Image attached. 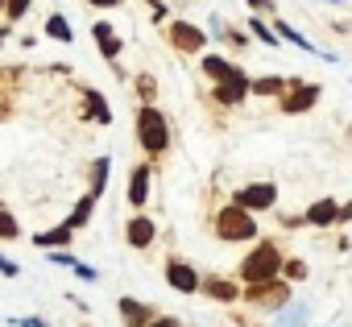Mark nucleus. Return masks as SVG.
I'll use <instances>...</instances> for the list:
<instances>
[{"mask_svg":"<svg viewBox=\"0 0 352 327\" xmlns=\"http://www.w3.org/2000/svg\"><path fill=\"white\" fill-rule=\"evenodd\" d=\"M133 128H137V145H141L149 157H162V153L170 149V120H166V112H162L157 104H141Z\"/></svg>","mask_w":352,"mask_h":327,"instance_id":"nucleus-1","label":"nucleus"},{"mask_svg":"<svg viewBox=\"0 0 352 327\" xmlns=\"http://www.w3.org/2000/svg\"><path fill=\"white\" fill-rule=\"evenodd\" d=\"M282 249H278V240H257L253 245V253L241 261V282L245 286H253V282H274V278H282Z\"/></svg>","mask_w":352,"mask_h":327,"instance_id":"nucleus-2","label":"nucleus"},{"mask_svg":"<svg viewBox=\"0 0 352 327\" xmlns=\"http://www.w3.org/2000/svg\"><path fill=\"white\" fill-rule=\"evenodd\" d=\"M257 216L253 212H245V207H236V203H228V207H220L216 212V236L220 240H257Z\"/></svg>","mask_w":352,"mask_h":327,"instance_id":"nucleus-3","label":"nucleus"},{"mask_svg":"<svg viewBox=\"0 0 352 327\" xmlns=\"http://www.w3.org/2000/svg\"><path fill=\"white\" fill-rule=\"evenodd\" d=\"M319 95H323V87H319V83L286 79V91L278 95V108H282L286 116H298V112H311V108L319 104Z\"/></svg>","mask_w":352,"mask_h":327,"instance_id":"nucleus-4","label":"nucleus"},{"mask_svg":"<svg viewBox=\"0 0 352 327\" xmlns=\"http://www.w3.org/2000/svg\"><path fill=\"white\" fill-rule=\"evenodd\" d=\"M241 298L249 302V306H261V311H282L286 302H290V282H253V286H245L241 290Z\"/></svg>","mask_w":352,"mask_h":327,"instance_id":"nucleus-5","label":"nucleus"},{"mask_svg":"<svg viewBox=\"0 0 352 327\" xmlns=\"http://www.w3.org/2000/svg\"><path fill=\"white\" fill-rule=\"evenodd\" d=\"M208 38H212V34H204V30L191 25V21H170V25H166V42L179 50V54H204V50H208Z\"/></svg>","mask_w":352,"mask_h":327,"instance_id":"nucleus-6","label":"nucleus"},{"mask_svg":"<svg viewBox=\"0 0 352 327\" xmlns=\"http://www.w3.org/2000/svg\"><path fill=\"white\" fill-rule=\"evenodd\" d=\"M232 203L245 207V212H274L278 207V183H249L241 191H232Z\"/></svg>","mask_w":352,"mask_h":327,"instance_id":"nucleus-7","label":"nucleus"},{"mask_svg":"<svg viewBox=\"0 0 352 327\" xmlns=\"http://www.w3.org/2000/svg\"><path fill=\"white\" fill-rule=\"evenodd\" d=\"M166 286L179 294H199V269L187 257H166Z\"/></svg>","mask_w":352,"mask_h":327,"instance_id":"nucleus-8","label":"nucleus"},{"mask_svg":"<svg viewBox=\"0 0 352 327\" xmlns=\"http://www.w3.org/2000/svg\"><path fill=\"white\" fill-rule=\"evenodd\" d=\"M212 100H216V104H224V108H236V104H245V100H249V75L236 67L228 79H220V83H216Z\"/></svg>","mask_w":352,"mask_h":327,"instance_id":"nucleus-9","label":"nucleus"},{"mask_svg":"<svg viewBox=\"0 0 352 327\" xmlns=\"http://www.w3.org/2000/svg\"><path fill=\"white\" fill-rule=\"evenodd\" d=\"M91 38H96V50H100V58L116 67V58H120V50H124V42H120L116 25H112V21H96V25H91Z\"/></svg>","mask_w":352,"mask_h":327,"instance_id":"nucleus-10","label":"nucleus"},{"mask_svg":"<svg viewBox=\"0 0 352 327\" xmlns=\"http://www.w3.org/2000/svg\"><path fill=\"white\" fill-rule=\"evenodd\" d=\"M149 183H153V166H149V161H141V166H133V174H129V203L141 212L145 203H149Z\"/></svg>","mask_w":352,"mask_h":327,"instance_id":"nucleus-11","label":"nucleus"},{"mask_svg":"<svg viewBox=\"0 0 352 327\" xmlns=\"http://www.w3.org/2000/svg\"><path fill=\"white\" fill-rule=\"evenodd\" d=\"M199 294L212 298V302H241V286L232 278H199Z\"/></svg>","mask_w":352,"mask_h":327,"instance_id":"nucleus-12","label":"nucleus"},{"mask_svg":"<svg viewBox=\"0 0 352 327\" xmlns=\"http://www.w3.org/2000/svg\"><path fill=\"white\" fill-rule=\"evenodd\" d=\"M124 240H129V249H149V245L157 240V224H153L149 216H133V220L124 224Z\"/></svg>","mask_w":352,"mask_h":327,"instance_id":"nucleus-13","label":"nucleus"},{"mask_svg":"<svg viewBox=\"0 0 352 327\" xmlns=\"http://www.w3.org/2000/svg\"><path fill=\"white\" fill-rule=\"evenodd\" d=\"M336 212H340V203H336L331 195H327V199H315V203L302 212V224H307V228H331V224H336Z\"/></svg>","mask_w":352,"mask_h":327,"instance_id":"nucleus-14","label":"nucleus"},{"mask_svg":"<svg viewBox=\"0 0 352 327\" xmlns=\"http://www.w3.org/2000/svg\"><path fill=\"white\" fill-rule=\"evenodd\" d=\"M116 311H120V323L124 327H145L149 319H153V306H145L141 298H116Z\"/></svg>","mask_w":352,"mask_h":327,"instance_id":"nucleus-15","label":"nucleus"},{"mask_svg":"<svg viewBox=\"0 0 352 327\" xmlns=\"http://www.w3.org/2000/svg\"><path fill=\"white\" fill-rule=\"evenodd\" d=\"M83 100H87V120H96V124H112V108H108V100H104V91H96V87H83Z\"/></svg>","mask_w":352,"mask_h":327,"instance_id":"nucleus-16","label":"nucleus"},{"mask_svg":"<svg viewBox=\"0 0 352 327\" xmlns=\"http://www.w3.org/2000/svg\"><path fill=\"white\" fill-rule=\"evenodd\" d=\"M91 216H96V195L87 191V195H83V199H79V203L71 207V216H67L63 224H67L71 232H79V228H87V224H91Z\"/></svg>","mask_w":352,"mask_h":327,"instance_id":"nucleus-17","label":"nucleus"},{"mask_svg":"<svg viewBox=\"0 0 352 327\" xmlns=\"http://www.w3.org/2000/svg\"><path fill=\"white\" fill-rule=\"evenodd\" d=\"M75 240V232L67 228V224H54V228H46V232H34V245L38 249H67Z\"/></svg>","mask_w":352,"mask_h":327,"instance_id":"nucleus-18","label":"nucleus"},{"mask_svg":"<svg viewBox=\"0 0 352 327\" xmlns=\"http://www.w3.org/2000/svg\"><path fill=\"white\" fill-rule=\"evenodd\" d=\"M286 91V79L282 75H261V79H249V95H261V100H278Z\"/></svg>","mask_w":352,"mask_h":327,"instance_id":"nucleus-19","label":"nucleus"},{"mask_svg":"<svg viewBox=\"0 0 352 327\" xmlns=\"http://www.w3.org/2000/svg\"><path fill=\"white\" fill-rule=\"evenodd\" d=\"M199 71H204L208 79H216V83H220V79H228L236 67H232L228 58H220V54H199Z\"/></svg>","mask_w":352,"mask_h":327,"instance_id":"nucleus-20","label":"nucleus"},{"mask_svg":"<svg viewBox=\"0 0 352 327\" xmlns=\"http://www.w3.org/2000/svg\"><path fill=\"white\" fill-rule=\"evenodd\" d=\"M46 38H54V42L71 46V42H75V30H71V21H67L63 13H50V17H46Z\"/></svg>","mask_w":352,"mask_h":327,"instance_id":"nucleus-21","label":"nucleus"},{"mask_svg":"<svg viewBox=\"0 0 352 327\" xmlns=\"http://www.w3.org/2000/svg\"><path fill=\"white\" fill-rule=\"evenodd\" d=\"M270 30L278 34V42H290V46H298V50H315V46H311V38H302V34H298V30H294L290 21H282V17H278V21H274Z\"/></svg>","mask_w":352,"mask_h":327,"instance_id":"nucleus-22","label":"nucleus"},{"mask_svg":"<svg viewBox=\"0 0 352 327\" xmlns=\"http://www.w3.org/2000/svg\"><path fill=\"white\" fill-rule=\"evenodd\" d=\"M108 174H112V157H96V161H91V187H87L96 199L104 195V187H108Z\"/></svg>","mask_w":352,"mask_h":327,"instance_id":"nucleus-23","label":"nucleus"},{"mask_svg":"<svg viewBox=\"0 0 352 327\" xmlns=\"http://www.w3.org/2000/svg\"><path fill=\"white\" fill-rule=\"evenodd\" d=\"M307 273H311V269H307L302 257H286V261H282V278H286V282H307Z\"/></svg>","mask_w":352,"mask_h":327,"instance_id":"nucleus-24","label":"nucleus"},{"mask_svg":"<svg viewBox=\"0 0 352 327\" xmlns=\"http://www.w3.org/2000/svg\"><path fill=\"white\" fill-rule=\"evenodd\" d=\"M0 240H21V224H17V216L5 212V207H0Z\"/></svg>","mask_w":352,"mask_h":327,"instance_id":"nucleus-25","label":"nucleus"},{"mask_svg":"<svg viewBox=\"0 0 352 327\" xmlns=\"http://www.w3.org/2000/svg\"><path fill=\"white\" fill-rule=\"evenodd\" d=\"M249 34H253L257 42H265V46H282V42H278V34H274L261 17H249Z\"/></svg>","mask_w":352,"mask_h":327,"instance_id":"nucleus-26","label":"nucleus"},{"mask_svg":"<svg viewBox=\"0 0 352 327\" xmlns=\"http://www.w3.org/2000/svg\"><path fill=\"white\" fill-rule=\"evenodd\" d=\"M133 87H137L141 104H153V100H157V79H153V75H137V79H133Z\"/></svg>","mask_w":352,"mask_h":327,"instance_id":"nucleus-27","label":"nucleus"},{"mask_svg":"<svg viewBox=\"0 0 352 327\" xmlns=\"http://www.w3.org/2000/svg\"><path fill=\"white\" fill-rule=\"evenodd\" d=\"M30 5H34V0H5V17L9 21H21L30 13Z\"/></svg>","mask_w":352,"mask_h":327,"instance_id":"nucleus-28","label":"nucleus"},{"mask_svg":"<svg viewBox=\"0 0 352 327\" xmlns=\"http://www.w3.org/2000/svg\"><path fill=\"white\" fill-rule=\"evenodd\" d=\"M46 253H50V265H67V269H75V261H79V257H71L67 249H46Z\"/></svg>","mask_w":352,"mask_h":327,"instance_id":"nucleus-29","label":"nucleus"},{"mask_svg":"<svg viewBox=\"0 0 352 327\" xmlns=\"http://www.w3.org/2000/svg\"><path fill=\"white\" fill-rule=\"evenodd\" d=\"M13 327H50L46 319H38V315H17V319H9Z\"/></svg>","mask_w":352,"mask_h":327,"instance_id":"nucleus-30","label":"nucleus"},{"mask_svg":"<svg viewBox=\"0 0 352 327\" xmlns=\"http://www.w3.org/2000/svg\"><path fill=\"white\" fill-rule=\"evenodd\" d=\"M145 327H183V319H174V315H153Z\"/></svg>","mask_w":352,"mask_h":327,"instance_id":"nucleus-31","label":"nucleus"},{"mask_svg":"<svg viewBox=\"0 0 352 327\" xmlns=\"http://www.w3.org/2000/svg\"><path fill=\"white\" fill-rule=\"evenodd\" d=\"M0 273H5V278H17V273H21V265H17L13 257H5V253H0Z\"/></svg>","mask_w":352,"mask_h":327,"instance_id":"nucleus-32","label":"nucleus"},{"mask_svg":"<svg viewBox=\"0 0 352 327\" xmlns=\"http://www.w3.org/2000/svg\"><path fill=\"white\" fill-rule=\"evenodd\" d=\"M75 278H83V282H100V273H96L91 265H83V261H75Z\"/></svg>","mask_w":352,"mask_h":327,"instance_id":"nucleus-33","label":"nucleus"},{"mask_svg":"<svg viewBox=\"0 0 352 327\" xmlns=\"http://www.w3.org/2000/svg\"><path fill=\"white\" fill-rule=\"evenodd\" d=\"M249 9H253V17H261V13H274V0H249Z\"/></svg>","mask_w":352,"mask_h":327,"instance_id":"nucleus-34","label":"nucleus"},{"mask_svg":"<svg viewBox=\"0 0 352 327\" xmlns=\"http://www.w3.org/2000/svg\"><path fill=\"white\" fill-rule=\"evenodd\" d=\"M145 5L153 9V21L162 25V21H166V0H145Z\"/></svg>","mask_w":352,"mask_h":327,"instance_id":"nucleus-35","label":"nucleus"},{"mask_svg":"<svg viewBox=\"0 0 352 327\" xmlns=\"http://www.w3.org/2000/svg\"><path fill=\"white\" fill-rule=\"evenodd\" d=\"M336 224H352V199H348V203L336 212Z\"/></svg>","mask_w":352,"mask_h":327,"instance_id":"nucleus-36","label":"nucleus"},{"mask_svg":"<svg viewBox=\"0 0 352 327\" xmlns=\"http://www.w3.org/2000/svg\"><path fill=\"white\" fill-rule=\"evenodd\" d=\"M87 5H96V9H116L120 0H87Z\"/></svg>","mask_w":352,"mask_h":327,"instance_id":"nucleus-37","label":"nucleus"},{"mask_svg":"<svg viewBox=\"0 0 352 327\" xmlns=\"http://www.w3.org/2000/svg\"><path fill=\"white\" fill-rule=\"evenodd\" d=\"M5 38H9V30H5V25H0V46H5Z\"/></svg>","mask_w":352,"mask_h":327,"instance_id":"nucleus-38","label":"nucleus"},{"mask_svg":"<svg viewBox=\"0 0 352 327\" xmlns=\"http://www.w3.org/2000/svg\"><path fill=\"white\" fill-rule=\"evenodd\" d=\"M0 13H5V0H0Z\"/></svg>","mask_w":352,"mask_h":327,"instance_id":"nucleus-39","label":"nucleus"},{"mask_svg":"<svg viewBox=\"0 0 352 327\" xmlns=\"http://www.w3.org/2000/svg\"><path fill=\"white\" fill-rule=\"evenodd\" d=\"M331 5H340V0H331Z\"/></svg>","mask_w":352,"mask_h":327,"instance_id":"nucleus-40","label":"nucleus"},{"mask_svg":"<svg viewBox=\"0 0 352 327\" xmlns=\"http://www.w3.org/2000/svg\"><path fill=\"white\" fill-rule=\"evenodd\" d=\"M348 133H352V128H348Z\"/></svg>","mask_w":352,"mask_h":327,"instance_id":"nucleus-41","label":"nucleus"},{"mask_svg":"<svg viewBox=\"0 0 352 327\" xmlns=\"http://www.w3.org/2000/svg\"><path fill=\"white\" fill-rule=\"evenodd\" d=\"M348 245H352V240H348Z\"/></svg>","mask_w":352,"mask_h":327,"instance_id":"nucleus-42","label":"nucleus"}]
</instances>
